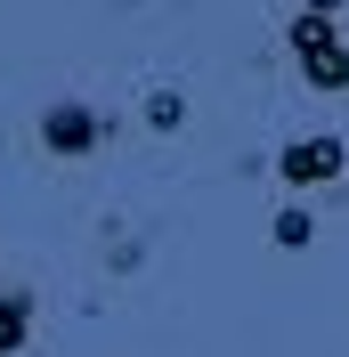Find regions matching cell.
Masks as SVG:
<instances>
[{"mask_svg": "<svg viewBox=\"0 0 349 357\" xmlns=\"http://www.w3.org/2000/svg\"><path fill=\"white\" fill-rule=\"evenodd\" d=\"M284 41H292V66H301L309 89H333V98L349 89V33L333 17H309L301 8V17L284 24Z\"/></svg>", "mask_w": 349, "mask_h": 357, "instance_id": "cell-1", "label": "cell"}, {"mask_svg": "<svg viewBox=\"0 0 349 357\" xmlns=\"http://www.w3.org/2000/svg\"><path fill=\"white\" fill-rule=\"evenodd\" d=\"M98 138H106V122H98L82 98L41 106V146H49V155H98Z\"/></svg>", "mask_w": 349, "mask_h": 357, "instance_id": "cell-2", "label": "cell"}, {"mask_svg": "<svg viewBox=\"0 0 349 357\" xmlns=\"http://www.w3.org/2000/svg\"><path fill=\"white\" fill-rule=\"evenodd\" d=\"M341 162H349L341 138H292L276 155V171H284V187H325V178H341Z\"/></svg>", "mask_w": 349, "mask_h": 357, "instance_id": "cell-3", "label": "cell"}, {"mask_svg": "<svg viewBox=\"0 0 349 357\" xmlns=\"http://www.w3.org/2000/svg\"><path fill=\"white\" fill-rule=\"evenodd\" d=\"M24 341H33V292L8 284V292H0V357H17Z\"/></svg>", "mask_w": 349, "mask_h": 357, "instance_id": "cell-4", "label": "cell"}, {"mask_svg": "<svg viewBox=\"0 0 349 357\" xmlns=\"http://www.w3.org/2000/svg\"><path fill=\"white\" fill-rule=\"evenodd\" d=\"M268 236H276V244H284V252H301V244H309V236H317V211H301V203H284L276 220H268Z\"/></svg>", "mask_w": 349, "mask_h": 357, "instance_id": "cell-5", "label": "cell"}, {"mask_svg": "<svg viewBox=\"0 0 349 357\" xmlns=\"http://www.w3.org/2000/svg\"><path fill=\"white\" fill-rule=\"evenodd\" d=\"M179 122H187V98L179 89H154L147 98V130H179Z\"/></svg>", "mask_w": 349, "mask_h": 357, "instance_id": "cell-6", "label": "cell"}, {"mask_svg": "<svg viewBox=\"0 0 349 357\" xmlns=\"http://www.w3.org/2000/svg\"><path fill=\"white\" fill-rule=\"evenodd\" d=\"M301 8H309V17H333V8H341V0H301Z\"/></svg>", "mask_w": 349, "mask_h": 357, "instance_id": "cell-7", "label": "cell"}]
</instances>
